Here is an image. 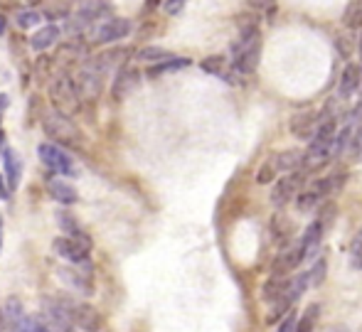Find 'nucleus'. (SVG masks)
<instances>
[{
	"mask_svg": "<svg viewBox=\"0 0 362 332\" xmlns=\"http://www.w3.org/2000/svg\"><path fill=\"white\" fill-rule=\"evenodd\" d=\"M139 84H141V71L136 69V66L124 64V66H119V71H116L111 94H114V99H126Z\"/></svg>",
	"mask_w": 362,
	"mask_h": 332,
	"instance_id": "obj_15",
	"label": "nucleus"
},
{
	"mask_svg": "<svg viewBox=\"0 0 362 332\" xmlns=\"http://www.w3.org/2000/svg\"><path fill=\"white\" fill-rule=\"evenodd\" d=\"M323 234H325V229H323V224H320L318 219H313V222L308 224V229L300 234L298 249H300V256H303V261H305V259L315 256V251L320 249V242H323Z\"/></svg>",
	"mask_w": 362,
	"mask_h": 332,
	"instance_id": "obj_17",
	"label": "nucleus"
},
{
	"mask_svg": "<svg viewBox=\"0 0 362 332\" xmlns=\"http://www.w3.org/2000/svg\"><path fill=\"white\" fill-rule=\"evenodd\" d=\"M350 263H353V268H362V229H358L353 237V242H350Z\"/></svg>",
	"mask_w": 362,
	"mask_h": 332,
	"instance_id": "obj_31",
	"label": "nucleus"
},
{
	"mask_svg": "<svg viewBox=\"0 0 362 332\" xmlns=\"http://www.w3.org/2000/svg\"><path fill=\"white\" fill-rule=\"evenodd\" d=\"M288 280H291V275H272V278L264 283V300L267 303H279L281 300V295L286 293V288H288Z\"/></svg>",
	"mask_w": 362,
	"mask_h": 332,
	"instance_id": "obj_24",
	"label": "nucleus"
},
{
	"mask_svg": "<svg viewBox=\"0 0 362 332\" xmlns=\"http://www.w3.org/2000/svg\"><path fill=\"white\" fill-rule=\"evenodd\" d=\"M131 35V20L126 18H106L96 20L89 30V37L94 45H116Z\"/></svg>",
	"mask_w": 362,
	"mask_h": 332,
	"instance_id": "obj_9",
	"label": "nucleus"
},
{
	"mask_svg": "<svg viewBox=\"0 0 362 332\" xmlns=\"http://www.w3.org/2000/svg\"><path fill=\"white\" fill-rule=\"evenodd\" d=\"M323 273H325V259H318L313 263V268H308V275H310V285H318L323 280Z\"/></svg>",
	"mask_w": 362,
	"mask_h": 332,
	"instance_id": "obj_32",
	"label": "nucleus"
},
{
	"mask_svg": "<svg viewBox=\"0 0 362 332\" xmlns=\"http://www.w3.org/2000/svg\"><path fill=\"white\" fill-rule=\"evenodd\" d=\"M106 74H109V71H106V66L101 64L99 57L86 59V62L79 66V71H76V79H72L74 86H76V94H79V99L94 101L96 96L101 94V89H104Z\"/></svg>",
	"mask_w": 362,
	"mask_h": 332,
	"instance_id": "obj_4",
	"label": "nucleus"
},
{
	"mask_svg": "<svg viewBox=\"0 0 362 332\" xmlns=\"http://www.w3.org/2000/svg\"><path fill=\"white\" fill-rule=\"evenodd\" d=\"M3 237H5V224H3V214H0V251H3Z\"/></svg>",
	"mask_w": 362,
	"mask_h": 332,
	"instance_id": "obj_40",
	"label": "nucleus"
},
{
	"mask_svg": "<svg viewBox=\"0 0 362 332\" xmlns=\"http://www.w3.org/2000/svg\"><path fill=\"white\" fill-rule=\"evenodd\" d=\"M57 224H59V229H62L64 237L76 239V242H81L84 247H89V249H91V239L86 237L84 232H81L79 222L74 219V214H72V212H67V209H59V212H57Z\"/></svg>",
	"mask_w": 362,
	"mask_h": 332,
	"instance_id": "obj_22",
	"label": "nucleus"
},
{
	"mask_svg": "<svg viewBox=\"0 0 362 332\" xmlns=\"http://www.w3.org/2000/svg\"><path fill=\"white\" fill-rule=\"evenodd\" d=\"M5 30H8V20H5V15H0V37L5 35Z\"/></svg>",
	"mask_w": 362,
	"mask_h": 332,
	"instance_id": "obj_39",
	"label": "nucleus"
},
{
	"mask_svg": "<svg viewBox=\"0 0 362 332\" xmlns=\"http://www.w3.org/2000/svg\"><path fill=\"white\" fill-rule=\"evenodd\" d=\"M182 8H185V0H163V10L168 15H180Z\"/></svg>",
	"mask_w": 362,
	"mask_h": 332,
	"instance_id": "obj_33",
	"label": "nucleus"
},
{
	"mask_svg": "<svg viewBox=\"0 0 362 332\" xmlns=\"http://www.w3.org/2000/svg\"><path fill=\"white\" fill-rule=\"evenodd\" d=\"M315 129H318V114L315 111H305V114L293 116V121H291V131L300 141H310Z\"/></svg>",
	"mask_w": 362,
	"mask_h": 332,
	"instance_id": "obj_23",
	"label": "nucleus"
},
{
	"mask_svg": "<svg viewBox=\"0 0 362 332\" xmlns=\"http://www.w3.org/2000/svg\"><path fill=\"white\" fill-rule=\"evenodd\" d=\"M333 332H348V330H343V328H335Z\"/></svg>",
	"mask_w": 362,
	"mask_h": 332,
	"instance_id": "obj_43",
	"label": "nucleus"
},
{
	"mask_svg": "<svg viewBox=\"0 0 362 332\" xmlns=\"http://www.w3.org/2000/svg\"><path fill=\"white\" fill-rule=\"evenodd\" d=\"M355 91H360V64L348 62L338 81V96L340 99H350Z\"/></svg>",
	"mask_w": 362,
	"mask_h": 332,
	"instance_id": "obj_21",
	"label": "nucleus"
},
{
	"mask_svg": "<svg viewBox=\"0 0 362 332\" xmlns=\"http://www.w3.org/2000/svg\"><path fill=\"white\" fill-rule=\"evenodd\" d=\"M49 101H52L54 111H59V114H64V116L76 114L81 106V99H79V94H76L74 81L69 79L67 74L57 76V79L49 84Z\"/></svg>",
	"mask_w": 362,
	"mask_h": 332,
	"instance_id": "obj_8",
	"label": "nucleus"
},
{
	"mask_svg": "<svg viewBox=\"0 0 362 332\" xmlns=\"http://www.w3.org/2000/svg\"><path fill=\"white\" fill-rule=\"evenodd\" d=\"M3 150H5V131L0 129V158H3Z\"/></svg>",
	"mask_w": 362,
	"mask_h": 332,
	"instance_id": "obj_41",
	"label": "nucleus"
},
{
	"mask_svg": "<svg viewBox=\"0 0 362 332\" xmlns=\"http://www.w3.org/2000/svg\"><path fill=\"white\" fill-rule=\"evenodd\" d=\"M59 280L64 285H69L72 290L81 295H94V273H91V263H69L64 268L57 271Z\"/></svg>",
	"mask_w": 362,
	"mask_h": 332,
	"instance_id": "obj_10",
	"label": "nucleus"
},
{
	"mask_svg": "<svg viewBox=\"0 0 362 332\" xmlns=\"http://www.w3.org/2000/svg\"><path fill=\"white\" fill-rule=\"evenodd\" d=\"M335 47H338L340 57L348 59V57H353V52L358 49V40H355V35H350V30L348 32H338L335 35Z\"/></svg>",
	"mask_w": 362,
	"mask_h": 332,
	"instance_id": "obj_30",
	"label": "nucleus"
},
{
	"mask_svg": "<svg viewBox=\"0 0 362 332\" xmlns=\"http://www.w3.org/2000/svg\"><path fill=\"white\" fill-rule=\"evenodd\" d=\"M335 133H338V116H335L333 106H325L323 114L318 116V129L308 141V150L300 158V172L313 175L328 165V160L333 158Z\"/></svg>",
	"mask_w": 362,
	"mask_h": 332,
	"instance_id": "obj_1",
	"label": "nucleus"
},
{
	"mask_svg": "<svg viewBox=\"0 0 362 332\" xmlns=\"http://www.w3.org/2000/svg\"><path fill=\"white\" fill-rule=\"evenodd\" d=\"M37 158L52 175L57 177H76V165L67 150L57 143H40Z\"/></svg>",
	"mask_w": 362,
	"mask_h": 332,
	"instance_id": "obj_7",
	"label": "nucleus"
},
{
	"mask_svg": "<svg viewBox=\"0 0 362 332\" xmlns=\"http://www.w3.org/2000/svg\"><path fill=\"white\" fill-rule=\"evenodd\" d=\"M249 5H252L254 10H262V13L274 10V0H249Z\"/></svg>",
	"mask_w": 362,
	"mask_h": 332,
	"instance_id": "obj_36",
	"label": "nucleus"
},
{
	"mask_svg": "<svg viewBox=\"0 0 362 332\" xmlns=\"http://www.w3.org/2000/svg\"><path fill=\"white\" fill-rule=\"evenodd\" d=\"M303 182H305V172H300V170L281 175L272 190V202L276 204V207H286L288 202H293V199L298 197Z\"/></svg>",
	"mask_w": 362,
	"mask_h": 332,
	"instance_id": "obj_13",
	"label": "nucleus"
},
{
	"mask_svg": "<svg viewBox=\"0 0 362 332\" xmlns=\"http://www.w3.org/2000/svg\"><path fill=\"white\" fill-rule=\"evenodd\" d=\"M47 192L57 199L59 204H74L79 199V192L67 177H49L47 180Z\"/></svg>",
	"mask_w": 362,
	"mask_h": 332,
	"instance_id": "obj_19",
	"label": "nucleus"
},
{
	"mask_svg": "<svg viewBox=\"0 0 362 332\" xmlns=\"http://www.w3.org/2000/svg\"><path fill=\"white\" fill-rule=\"evenodd\" d=\"M272 229H274V234H276V242L281 244V247H288L291 234H293V224H291L286 217L276 214V217H274V222H272Z\"/></svg>",
	"mask_w": 362,
	"mask_h": 332,
	"instance_id": "obj_28",
	"label": "nucleus"
},
{
	"mask_svg": "<svg viewBox=\"0 0 362 332\" xmlns=\"http://www.w3.org/2000/svg\"><path fill=\"white\" fill-rule=\"evenodd\" d=\"M358 52H360V57H362V32H360V37H358Z\"/></svg>",
	"mask_w": 362,
	"mask_h": 332,
	"instance_id": "obj_42",
	"label": "nucleus"
},
{
	"mask_svg": "<svg viewBox=\"0 0 362 332\" xmlns=\"http://www.w3.org/2000/svg\"><path fill=\"white\" fill-rule=\"evenodd\" d=\"M185 66H190V59H187V57H175V54H173V57L165 59V62H158V64L148 66L146 74L148 76H163V74H170V71L185 69Z\"/></svg>",
	"mask_w": 362,
	"mask_h": 332,
	"instance_id": "obj_25",
	"label": "nucleus"
},
{
	"mask_svg": "<svg viewBox=\"0 0 362 332\" xmlns=\"http://www.w3.org/2000/svg\"><path fill=\"white\" fill-rule=\"evenodd\" d=\"M42 131L49 136V143H57V146H79V129L74 126V121L69 116L59 114V111H47L42 116Z\"/></svg>",
	"mask_w": 362,
	"mask_h": 332,
	"instance_id": "obj_6",
	"label": "nucleus"
},
{
	"mask_svg": "<svg viewBox=\"0 0 362 332\" xmlns=\"http://www.w3.org/2000/svg\"><path fill=\"white\" fill-rule=\"evenodd\" d=\"M10 197H13V190L8 187V182H5V177H3V172H0V199H3V202H8Z\"/></svg>",
	"mask_w": 362,
	"mask_h": 332,
	"instance_id": "obj_37",
	"label": "nucleus"
},
{
	"mask_svg": "<svg viewBox=\"0 0 362 332\" xmlns=\"http://www.w3.org/2000/svg\"><path fill=\"white\" fill-rule=\"evenodd\" d=\"M200 69L207 71L210 76H217V79L227 81V84H237V69L232 66L227 57H222V54H212V57H205L200 62Z\"/></svg>",
	"mask_w": 362,
	"mask_h": 332,
	"instance_id": "obj_16",
	"label": "nucleus"
},
{
	"mask_svg": "<svg viewBox=\"0 0 362 332\" xmlns=\"http://www.w3.org/2000/svg\"><path fill=\"white\" fill-rule=\"evenodd\" d=\"M170 57L173 54L163 47H144V49H139V54H136V59H139V62H146L148 66H153L158 62H165V59H170Z\"/></svg>",
	"mask_w": 362,
	"mask_h": 332,
	"instance_id": "obj_29",
	"label": "nucleus"
},
{
	"mask_svg": "<svg viewBox=\"0 0 362 332\" xmlns=\"http://www.w3.org/2000/svg\"><path fill=\"white\" fill-rule=\"evenodd\" d=\"M350 146H353V153H355V158H358V160L362 162V126L358 131H355V136H353V143H350Z\"/></svg>",
	"mask_w": 362,
	"mask_h": 332,
	"instance_id": "obj_35",
	"label": "nucleus"
},
{
	"mask_svg": "<svg viewBox=\"0 0 362 332\" xmlns=\"http://www.w3.org/2000/svg\"><path fill=\"white\" fill-rule=\"evenodd\" d=\"M0 332H5V330H3V328H0Z\"/></svg>",
	"mask_w": 362,
	"mask_h": 332,
	"instance_id": "obj_44",
	"label": "nucleus"
},
{
	"mask_svg": "<svg viewBox=\"0 0 362 332\" xmlns=\"http://www.w3.org/2000/svg\"><path fill=\"white\" fill-rule=\"evenodd\" d=\"M239 20V37L232 42L229 49V62L237 69L239 76L254 74L262 59V30H259L257 15H242Z\"/></svg>",
	"mask_w": 362,
	"mask_h": 332,
	"instance_id": "obj_2",
	"label": "nucleus"
},
{
	"mask_svg": "<svg viewBox=\"0 0 362 332\" xmlns=\"http://www.w3.org/2000/svg\"><path fill=\"white\" fill-rule=\"evenodd\" d=\"M52 251L57 254L62 261L67 263H84L89 261V247H84L81 242H76V239H69V237H57L52 242Z\"/></svg>",
	"mask_w": 362,
	"mask_h": 332,
	"instance_id": "obj_14",
	"label": "nucleus"
},
{
	"mask_svg": "<svg viewBox=\"0 0 362 332\" xmlns=\"http://www.w3.org/2000/svg\"><path fill=\"white\" fill-rule=\"evenodd\" d=\"M35 323H37V328L42 332H74V325L69 320L67 300L45 298Z\"/></svg>",
	"mask_w": 362,
	"mask_h": 332,
	"instance_id": "obj_5",
	"label": "nucleus"
},
{
	"mask_svg": "<svg viewBox=\"0 0 362 332\" xmlns=\"http://www.w3.org/2000/svg\"><path fill=\"white\" fill-rule=\"evenodd\" d=\"M10 109V96L8 94H0V124H3V116L5 111Z\"/></svg>",
	"mask_w": 362,
	"mask_h": 332,
	"instance_id": "obj_38",
	"label": "nucleus"
},
{
	"mask_svg": "<svg viewBox=\"0 0 362 332\" xmlns=\"http://www.w3.org/2000/svg\"><path fill=\"white\" fill-rule=\"evenodd\" d=\"M343 25L348 30H362V0L348 3V8L343 13Z\"/></svg>",
	"mask_w": 362,
	"mask_h": 332,
	"instance_id": "obj_27",
	"label": "nucleus"
},
{
	"mask_svg": "<svg viewBox=\"0 0 362 332\" xmlns=\"http://www.w3.org/2000/svg\"><path fill=\"white\" fill-rule=\"evenodd\" d=\"M0 320H3L5 332H37V323H35V318H30V315L25 313L23 303H20L18 298L5 300Z\"/></svg>",
	"mask_w": 362,
	"mask_h": 332,
	"instance_id": "obj_11",
	"label": "nucleus"
},
{
	"mask_svg": "<svg viewBox=\"0 0 362 332\" xmlns=\"http://www.w3.org/2000/svg\"><path fill=\"white\" fill-rule=\"evenodd\" d=\"M67 310H69V320H72L74 330L81 332H101L104 328V318L101 313L89 303H69L67 300Z\"/></svg>",
	"mask_w": 362,
	"mask_h": 332,
	"instance_id": "obj_12",
	"label": "nucleus"
},
{
	"mask_svg": "<svg viewBox=\"0 0 362 332\" xmlns=\"http://www.w3.org/2000/svg\"><path fill=\"white\" fill-rule=\"evenodd\" d=\"M59 35H62V30H59L54 23H47V25H42L33 37H30V47H33L35 52H47L49 47L57 45Z\"/></svg>",
	"mask_w": 362,
	"mask_h": 332,
	"instance_id": "obj_20",
	"label": "nucleus"
},
{
	"mask_svg": "<svg viewBox=\"0 0 362 332\" xmlns=\"http://www.w3.org/2000/svg\"><path fill=\"white\" fill-rule=\"evenodd\" d=\"M42 18H45V15L40 13V10L23 8V10H18V15H15V25H18L20 30L40 28V25H42Z\"/></svg>",
	"mask_w": 362,
	"mask_h": 332,
	"instance_id": "obj_26",
	"label": "nucleus"
},
{
	"mask_svg": "<svg viewBox=\"0 0 362 332\" xmlns=\"http://www.w3.org/2000/svg\"><path fill=\"white\" fill-rule=\"evenodd\" d=\"M345 177H348V172L338 170V172H333V175L320 177V180H313L310 185H305L303 190L298 192V197H296V207H298V212L308 214V212H313V209H318L323 202H328V197L335 195V192L343 187Z\"/></svg>",
	"mask_w": 362,
	"mask_h": 332,
	"instance_id": "obj_3",
	"label": "nucleus"
},
{
	"mask_svg": "<svg viewBox=\"0 0 362 332\" xmlns=\"http://www.w3.org/2000/svg\"><path fill=\"white\" fill-rule=\"evenodd\" d=\"M296 325H298V318L293 315V310L284 318V323H281V328H279V332H296Z\"/></svg>",
	"mask_w": 362,
	"mask_h": 332,
	"instance_id": "obj_34",
	"label": "nucleus"
},
{
	"mask_svg": "<svg viewBox=\"0 0 362 332\" xmlns=\"http://www.w3.org/2000/svg\"><path fill=\"white\" fill-rule=\"evenodd\" d=\"M0 162H3V177H5V182H8V187L15 192V190H18V185H20V175H23V160H20V155L15 153V148L5 146Z\"/></svg>",
	"mask_w": 362,
	"mask_h": 332,
	"instance_id": "obj_18",
	"label": "nucleus"
}]
</instances>
